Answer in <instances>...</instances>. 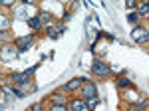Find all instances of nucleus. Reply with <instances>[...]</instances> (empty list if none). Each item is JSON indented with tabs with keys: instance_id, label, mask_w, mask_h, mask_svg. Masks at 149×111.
Here are the masks:
<instances>
[{
	"instance_id": "nucleus-9",
	"label": "nucleus",
	"mask_w": 149,
	"mask_h": 111,
	"mask_svg": "<svg viewBox=\"0 0 149 111\" xmlns=\"http://www.w3.org/2000/svg\"><path fill=\"white\" fill-rule=\"evenodd\" d=\"M40 22L50 24V14H46V12H42V14H40Z\"/></svg>"
},
{
	"instance_id": "nucleus-10",
	"label": "nucleus",
	"mask_w": 149,
	"mask_h": 111,
	"mask_svg": "<svg viewBox=\"0 0 149 111\" xmlns=\"http://www.w3.org/2000/svg\"><path fill=\"white\" fill-rule=\"evenodd\" d=\"M127 85H129V79L127 78H121L119 81H117V87H127Z\"/></svg>"
},
{
	"instance_id": "nucleus-18",
	"label": "nucleus",
	"mask_w": 149,
	"mask_h": 111,
	"mask_svg": "<svg viewBox=\"0 0 149 111\" xmlns=\"http://www.w3.org/2000/svg\"><path fill=\"white\" fill-rule=\"evenodd\" d=\"M139 14H147V6H145V4L139 6Z\"/></svg>"
},
{
	"instance_id": "nucleus-13",
	"label": "nucleus",
	"mask_w": 149,
	"mask_h": 111,
	"mask_svg": "<svg viewBox=\"0 0 149 111\" xmlns=\"http://www.w3.org/2000/svg\"><path fill=\"white\" fill-rule=\"evenodd\" d=\"M52 101H54L56 105H66V103H64V99H62V97H58V95H54V97H52Z\"/></svg>"
},
{
	"instance_id": "nucleus-6",
	"label": "nucleus",
	"mask_w": 149,
	"mask_h": 111,
	"mask_svg": "<svg viewBox=\"0 0 149 111\" xmlns=\"http://www.w3.org/2000/svg\"><path fill=\"white\" fill-rule=\"evenodd\" d=\"M72 109L74 111H92L90 107H88V103H84V101H80V99H76L74 103H72Z\"/></svg>"
},
{
	"instance_id": "nucleus-17",
	"label": "nucleus",
	"mask_w": 149,
	"mask_h": 111,
	"mask_svg": "<svg viewBox=\"0 0 149 111\" xmlns=\"http://www.w3.org/2000/svg\"><path fill=\"white\" fill-rule=\"evenodd\" d=\"M12 93H14V95H16V97H24V95H22V91H20V89H16V87L12 89Z\"/></svg>"
},
{
	"instance_id": "nucleus-7",
	"label": "nucleus",
	"mask_w": 149,
	"mask_h": 111,
	"mask_svg": "<svg viewBox=\"0 0 149 111\" xmlns=\"http://www.w3.org/2000/svg\"><path fill=\"white\" fill-rule=\"evenodd\" d=\"M80 83H81V79H72L70 83H66V89H76V87H80Z\"/></svg>"
},
{
	"instance_id": "nucleus-12",
	"label": "nucleus",
	"mask_w": 149,
	"mask_h": 111,
	"mask_svg": "<svg viewBox=\"0 0 149 111\" xmlns=\"http://www.w3.org/2000/svg\"><path fill=\"white\" fill-rule=\"evenodd\" d=\"M97 103H100V101H97V97H92V99H90V103H88V107H90V109H93Z\"/></svg>"
},
{
	"instance_id": "nucleus-4",
	"label": "nucleus",
	"mask_w": 149,
	"mask_h": 111,
	"mask_svg": "<svg viewBox=\"0 0 149 111\" xmlns=\"http://www.w3.org/2000/svg\"><path fill=\"white\" fill-rule=\"evenodd\" d=\"M133 40L135 42H145L147 40V30L145 28H135L133 30Z\"/></svg>"
},
{
	"instance_id": "nucleus-2",
	"label": "nucleus",
	"mask_w": 149,
	"mask_h": 111,
	"mask_svg": "<svg viewBox=\"0 0 149 111\" xmlns=\"http://www.w3.org/2000/svg\"><path fill=\"white\" fill-rule=\"evenodd\" d=\"M32 40H34L32 34H30V36H24V38H18V40H16V46L20 48V52H24V50H28V46H30Z\"/></svg>"
},
{
	"instance_id": "nucleus-15",
	"label": "nucleus",
	"mask_w": 149,
	"mask_h": 111,
	"mask_svg": "<svg viewBox=\"0 0 149 111\" xmlns=\"http://www.w3.org/2000/svg\"><path fill=\"white\" fill-rule=\"evenodd\" d=\"M0 26H2V28H8V26H10V22H8L6 18H2V16H0Z\"/></svg>"
},
{
	"instance_id": "nucleus-5",
	"label": "nucleus",
	"mask_w": 149,
	"mask_h": 111,
	"mask_svg": "<svg viewBox=\"0 0 149 111\" xmlns=\"http://www.w3.org/2000/svg\"><path fill=\"white\" fill-rule=\"evenodd\" d=\"M81 95H84L86 99H92V97H95V85H92V83L84 85V89H81Z\"/></svg>"
},
{
	"instance_id": "nucleus-11",
	"label": "nucleus",
	"mask_w": 149,
	"mask_h": 111,
	"mask_svg": "<svg viewBox=\"0 0 149 111\" xmlns=\"http://www.w3.org/2000/svg\"><path fill=\"white\" fill-rule=\"evenodd\" d=\"M143 107H145V101H143V103H135V105L131 107V111H141Z\"/></svg>"
},
{
	"instance_id": "nucleus-16",
	"label": "nucleus",
	"mask_w": 149,
	"mask_h": 111,
	"mask_svg": "<svg viewBox=\"0 0 149 111\" xmlns=\"http://www.w3.org/2000/svg\"><path fill=\"white\" fill-rule=\"evenodd\" d=\"M52 111H66V105H54Z\"/></svg>"
},
{
	"instance_id": "nucleus-3",
	"label": "nucleus",
	"mask_w": 149,
	"mask_h": 111,
	"mask_svg": "<svg viewBox=\"0 0 149 111\" xmlns=\"http://www.w3.org/2000/svg\"><path fill=\"white\" fill-rule=\"evenodd\" d=\"M30 71H32V69H28V71H26V74H14V76H12V81H14V83H28V79H30Z\"/></svg>"
},
{
	"instance_id": "nucleus-19",
	"label": "nucleus",
	"mask_w": 149,
	"mask_h": 111,
	"mask_svg": "<svg viewBox=\"0 0 149 111\" xmlns=\"http://www.w3.org/2000/svg\"><path fill=\"white\" fill-rule=\"evenodd\" d=\"M40 109H42L40 105H34V107H30V109H28V111H40Z\"/></svg>"
},
{
	"instance_id": "nucleus-14",
	"label": "nucleus",
	"mask_w": 149,
	"mask_h": 111,
	"mask_svg": "<svg viewBox=\"0 0 149 111\" xmlns=\"http://www.w3.org/2000/svg\"><path fill=\"white\" fill-rule=\"evenodd\" d=\"M137 14H135V12H131V14H129V16H127V20H129V22H137Z\"/></svg>"
},
{
	"instance_id": "nucleus-8",
	"label": "nucleus",
	"mask_w": 149,
	"mask_h": 111,
	"mask_svg": "<svg viewBox=\"0 0 149 111\" xmlns=\"http://www.w3.org/2000/svg\"><path fill=\"white\" fill-rule=\"evenodd\" d=\"M28 24H30V28H38L40 26V18L32 16V18H28Z\"/></svg>"
},
{
	"instance_id": "nucleus-1",
	"label": "nucleus",
	"mask_w": 149,
	"mask_h": 111,
	"mask_svg": "<svg viewBox=\"0 0 149 111\" xmlns=\"http://www.w3.org/2000/svg\"><path fill=\"white\" fill-rule=\"evenodd\" d=\"M93 74H95V76H109L111 69H109V66H105L103 62L95 60V62H93Z\"/></svg>"
},
{
	"instance_id": "nucleus-20",
	"label": "nucleus",
	"mask_w": 149,
	"mask_h": 111,
	"mask_svg": "<svg viewBox=\"0 0 149 111\" xmlns=\"http://www.w3.org/2000/svg\"><path fill=\"white\" fill-rule=\"evenodd\" d=\"M2 38H4V34H0V42H2Z\"/></svg>"
}]
</instances>
